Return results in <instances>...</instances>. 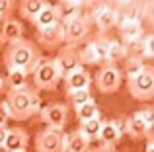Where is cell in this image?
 Instances as JSON below:
<instances>
[{
  "instance_id": "obj_16",
  "label": "cell",
  "mask_w": 154,
  "mask_h": 152,
  "mask_svg": "<svg viewBox=\"0 0 154 152\" xmlns=\"http://www.w3.org/2000/svg\"><path fill=\"white\" fill-rule=\"evenodd\" d=\"M53 6H55V12H57V16H59L60 23L82 16V10H84L76 0H57V4H53Z\"/></svg>"
},
{
  "instance_id": "obj_2",
  "label": "cell",
  "mask_w": 154,
  "mask_h": 152,
  "mask_svg": "<svg viewBox=\"0 0 154 152\" xmlns=\"http://www.w3.org/2000/svg\"><path fill=\"white\" fill-rule=\"evenodd\" d=\"M6 103L8 111H10V119L14 121H27L39 113L41 109V96L35 88H22V90H8L6 92Z\"/></svg>"
},
{
  "instance_id": "obj_9",
  "label": "cell",
  "mask_w": 154,
  "mask_h": 152,
  "mask_svg": "<svg viewBox=\"0 0 154 152\" xmlns=\"http://www.w3.org/2000/svg\"><path fill=\"white\" fill-rule=\"evenodd\" d=\"M39 117L47 125V129L63 131L66 121H68V105L66 103H60V102H53L49 105L39 109Z\"/></svg>"
},
{
  "instance_id": "obj_29",
  "label": "cell",
  "mask_w": 154,
  "mask_h": 152,
  "mask_svg": "<svg viewBox=\"0 0 154 152\" xmlns=\"http://www.w3.org/2000/svg\"><path fill=\"white\" fill-rule=\"evenodd\" d=\"M16 6H18V0H0V20L12 18Z\"/></svg>"
},
{
  "instance_id": "obj_12",
  "label": "cell",
  "mask_w": 154,
  "mask_h": 152,
  "mask_svg": "<svg viewBox=\"0 0 154 152\" xmlns=\"http://www.w3.org/2000/svg\"><path fill=\"white\" fill-rule=\"evenodd\" d=\"M123 137V121L121 119H113V121H102V129H100L98 141L102 146L107 148H115V144Z\"/></svg>"
},
{
  "instance_id": "obj_31",
  "label": "cell",
  "mask_w": 154,
  "mask_h": 152,
  "mask_svg": "<svg viewBox=\"0 0 154 152\" xmlns=\"http://www.w3.org/2000/svg\"><path fill=\"white\" fill-rule=\"evenodd\" d=\"M8 121H10V111H8L6 103L0 102V129L8 127Z\"/></svg>"
},
{
  "instance_id": "obj_14",
  "label": "cell",
  "mask_w": 154,
  "mask_h": 152,
  "mask_svg": "<svg viewBox=\"0 0 154 152\" xmlns=\"http://www.w3.org/2000/svg\"><path fill=\"white\" fill-rule=\"evenodd\" d=\"M22 37H23V23L20 20L14 18L2 20V27H0V43L2 45H10Z\"/></svg>"
},
{
  "instance_id": "obj_30",
  "label": "cell",
  "mask_w": 154,
  "mask_h": 152,
  "mask_svg": "<svg viewBox=\"0 0 154 152\" xmlns=\"http://www.w3.org/2000/svg\"><path fill=\"white\" fill-rule=\"evenodd\" d=\"M139 115L143 117V121L152 129V125H154V109H152V105H144L143 109H139Z\"/></svg>"
},
{
  "instance_id": "obj_18",
  "label": "cell",
  "mask_w": 154,
  "mask_h": 152,
  "mask_svg": "<svg viewBox=\"0 0 154 152\" xmlns=\"http://www.w3.org/2000/svg\"><path fill=\"white\" fill-rule=\"evenodd\" d=\"M31 23L35 26V29H45V27H51V26H55V23H60L59 16H57V12H55V6H53V4H47V6L35 16V20Z\"/></svg>"
},
{
  "instance_id": "obj_23",
  "label": "cell",
  "mask_w": 154,
  "mask_h": 152,
  "mask_svg": "<svg viewBox=\"0 0 154 152\" xmlns=\"http://www.w3.org/2000/svg\"><path fill=\"white\" fill-rule=\"evenodd\" d=\"M144 61L143 59H139V57H135V55H129L127 59H125V65H123V70H121V74L125 76V80H129V78H135L137 74L140 72V70L144 68Z\"/></svg>"
},
{
  "instance_id": "obj_27",
  "label": "cell",
  "mask_w": 154,
  "mask_h": 152,
  "mask_svg": "<svg viewBox=\"0 0 154 152\" xmlns=\"http://www.w3.org/2000/svg\"><path fill=\"white\" fill-rule=\"evenodd\" d=\"M78 59H80V65H102V61H100L98 53L94 51V47H92V43L88 41L86 45L82 47V49H78Z\"/></svg>"
},
{
  "instance_id": "obj_1",
  "label": "cell",
  "mask_w": 154,
  "mask_h": 152,
  "mask_svg": "<svg viewBox=\"0 0 154 152\" xmlns=\"http://www.w3.org/2000/svg\"><path fill=\"white\" fill-rule=\"evenodd\" d=\"M41 57H43L41 49L33 41L22 37L18 41L6 45V49H4V66H6V70H23V72L29 74Z\"/></svg>"
},
{
  "instance_id": "obj_8",
  "label": "cell",
  "mask_w": 154,
  "mask_h": 152,
  "mask_svg": "<svg viewBox=\"0 0 154 152\" xmlns=\"http://www.w3.org/2000/svg\"><path fill=\"white\" fill-rule=\"evenodd\" d=\"M64 131L43 129L35 135V152H64Z\"/></svg>"
},
{
  "instance_id": "obj_34",
  "label": "cell",
  "mask_w": 154,
  "mask_h": 152,
  "mask_svg": "<svg viewBox=\"0 0 154 152\" xmlns=\"http://www.w3.org/2000/svg\"><path fill=\"white\" fill-rule=\"evenodd\" d=\"M76 2H78L82 8H86V6H92L94 2H98V0H76Z\"/></svg>"
},
{
  "instance_id": "obj_17",
  "label": "cell",
  "mask_w": 154,
  "mask_h": 152,
  "mask_svg": "<svg viewBox=\"0 0 154 152\" xmlns=\"http://www.w3.org/2000/svg\"><path fill=\"white\" fill-rule=\"evenodd\" d=\"M49 4V0H20L18 2V12H20V18L23 20H29L33 22L35 16L43 10V8Z\"/></svg>"
},
{
  "instance_id": "obj_38",
  "label": "cell",
  "mask_w": 154,
  "mask_h": 152,
  "mask_svg": "<svg viewBox=\"0 0 154 152\" xmlns=\"http://www.w3.org/2000/svg\"><path fill=\"white\" fill-rule=\"evenodd\" d=\"M0 51H2V43H0Z\"/></svg>"
},
{
  "instance_id": "obj_13",
  "label": "cell",
  "mask_w": 154,
  "mask_h": 152,
  "mask_svg": "<svg viewBox=\"0 0 154 152\" xmlns=\"http://www.w3.org/2000/svg\"><path fill=\"white\" fill-rule=\"evenodd\" d=\"M123 133L129 135L133 141H140V138H148L152 133V129L143 121V117L139 115V111H135L133 115L123 119Z\"/></svg>"
},
{
  "instance_id": "obj_36",
  "label": "cell",
  "mask_w": 154,
  "mask_h": 152,
  "mask_svg": "<svg viewBox=\"0 0 154 152\" xmlns=\"http://www.w3.org/2000/svg\"><path fill=\"white\" fill-rule=\"evenodd\" d=\"M6 133H8V127L0 129V148H2V144H4V138H6Z\"/></svg>"
},
{
  "instance_id": "obj_35",
  "label": "cell",
  "mask_w": 154,
  "mask_h": 152,
  "mask_svg": "<svg viewBox=\"0 0 154 152\" xmlns=\"http://www.w3.org/2000/svg\"><path fill=\"white\" fill-rule=\"evenodd\" d=\"M144 152H154V141H152V137H148V141H146V150Z\"/></svg>"
},
{
  "instance_id": "obj_20",
  "label": "cell",
  "mask_w": 154,
  "mask_h": 152,
  "mask_svg": "<svg viewBox=\"0 0 154 152\" xmlns=\"http://www.w3.org/2000/svg\"><path fill=\"white\" fill-rule=\"evenodd\" d=\"M74 113H76V119H78L80 123L92 121V119H100V107H98V103H96L94 99H90V102L74 107Z\"/></svg>"
},
{
  "instance_id": "obj_10",
  "label": "cell",
  "mask_w": 154,
  "mask_h": 152,
  "mask_svg": "<svg viewBox=\"0 0 154 152\" xmlns=\"http://www.w3.org/2000/svg\"><path fill=\"white\" fill-rule=\"evenodd\" d=\"M35 41L45 51H57L59 47L64 45L63 23H55V26L45 27V29H37L35 31Z\"/></svg>"
},
{
  "instance_id": "obj_32",
  "label": "cell",
  "mask_w": 154,
  "mask_h": 152,
  "mask_svg": "<svg viewBox=\"0 0 154 152\" xmlns=\"http://www.w3.org/2000/svg\"><path fill=\"white\" fill-rule=\"evenodd\" d=\"M105 2H107L109 6H113V8H121V6H125V4H129L131 0H105Z\"/></svg>"
},
{
  "instance_id": "obj_7",
  "label": "cell",
  "mask_w": 154,
  "mask_h": 152,
  "mask_svg": "<svg viewBox=\"0 0 154 152\" xmlns=\"http://www.w3.org/2000/svg\"><path fill=\"white\" fill-rule=\"evenodd\" d=\"M53 62H55L57 70L60 74V80L66 78L68 74H72L74 70L84 68L80 65V59H78V49L76 47H68V45H63L57 49V55L53 59Z\"/></svg>"
},
{
  "instance_id": "obj_37",
  "label": "cell",
  "mask_w": 154,
  "mask_h": 152,
  "mask_svg": "<svg viewBox=\"0 0 154 152\" xmlns=\"http://www.w3.org/2000/svg\"><path fill=\"white\" fill-rule=\"evenodd\" d=\"M4 90H6V82H4V78L0 76V94H2Z\"/></svg>"
},
{
  "instance_id": "obj_19",
  "label": "cell",
  "mask_w": 154,
  "mask_h": 152,
  "mask_svg": "<svg viewBox=\"0 0 154 152\" xmlns=\"http://www.w3.org/2000/svg\"><path fill=\"white\" fill-rule=\"evenodd\" d=\"M88 150H90V142L78 131H70L64 137V152H88Z\"/></svg>"
},
{
  "instance_id": "obj_5",
  "label": "cell",
  "mask_w": 154,
  "mask_h": 152,
  "mask_svg": "<svg viewBox=\"0 0 154 152\" xmlns=\"http://www.w3.org/2000/svg\"><path fill=\"white\" fill-rule=\"evenodd\" d=\"M90 27H92V23H90V20H88L84 14L78 16V18H74V20L64 22L63 23L64 45L76 47V49H78V47L88 39V35H90Z\"/></svg>"
},
{
  "instance_id": "obj_6",
  "label": "cell",
  "mask_w": 154,
  "mask_h": 152,
  "mask_svg": "<svg viewBox=\"0 0 154 152\" xmlns=\"http://www.w3.org/2000/svg\"><path fill=\"white\" fill-rule=\"evenodd\" d=\"M121 82H123V74L117 65H100L94 76V84L102 94H115L121 88Z\"/></svg>"
},
{
  "instance_id": "obj_11",
  "label": "cell",
  "mask_w": 154,
  "mask_h": 152,
  "mask_svg": "<svg viewBox=\"0 0 154 152\" xmlns=\"http://www.w3.org/2000/svg\"><path fill=\"white\" fill-rule=\"evenodd\" d=\"M27 144H29V135H27V131L23 129V127H14V129H8L0 152H26Z\"/></svg>"
},
{
  "instance_id": "obj_28",
  "label": "cell",
  "mask_w": 154,
  "mask_h": 152,
  "mask_svg": "<svg viewBox=\"0 0 154 152\" xmlns=\"http://www.w3.org/2000/svg\"><path fill=\"white\" fill-rule=\"evenodd\" d=\"M66 99L72 107H78V105H82V103L90 102V99H94V98H92V92H90V88H88V90H76V92L66 94Z\"/></svg>"
},
{
  "instance_id": "obj_24",
  "label": "cell",
  "mask_w": 154,
  "mask_h": 152,
  "mask_svg": "<svg viewBox=\"0 0 154 152\" xmlns=\"http://www.w3.org/2000/svg\"><path fill=\"white\" fill-rule=\"evenodd\" d=\"M127 57H129V53H127V49H125L123 43L111 39V43H109V51H107V59H105V65H117L119 61H123V59H127Z\"/></svg>"
},
{
  "instance_id": "obj_22",
  "label": "cell",
  "mask_w": 154,
  "mask_h": 152,
  "mask_svg": "<svg viewBox=\"0 0 154 152\" xmlns=\"http://www.w3.org/2000/svg\"><path fill=\"white\" fill-rule=\"evenodd\" d=\"M27 78H29V74L23 70H8L4 82H6L8 90H22V88H27Z\"/></svg>"
},
{
  "instance_id": "obj_15",
  "label": "cell",
  "mask_w": 154,
  "mask_h": 152,
  "mask_svg": "<svg viewBox=\"0 0 154 152\" xmlns=\"http://www.w3.org/2000/svg\"><path fill=\"white\" fill-rule=\"evenodd\" d=\"M63 82H64L66 94H70V92H76V90H88L92 86V76L86 68H78L72 74H68L66 78H63Z\"/></svg>"
},
{
  "instance_id": "obj_26",
  "label": "cell",
  "mask_w": 154,
  "mask_h": 152,
  "mask_svg": "<svg viewBox=\"0 0 154 152\" xmlns=\"http://www.w3.org/2000/svg\"><path fill=\"white\" fill-rule=\"evenodd\" d=\"M90 43H92V47H94V51L98 53L102 65H105V59H107V51H109V43H111V39H109L105 33H98Z\"/></svg>"
},
{
  "instance_id": "obj_3",
  "label": "cell",
  "mask_w": 154,
  "mask_h": 152,
  "mask_svg": "<svg viewBox=\"0 0 154 152\" xmlns=\"http://www.w3.org/2000/svg\"><path fill=\"white\" fill-rule=\"evenodd\" d=\"M31 82H33L35 90H45V92H53L59 88L60 84V74L59 70H57L55 62H53V59L49 57H41L37 61V65L33 66V70H31Z\"/></svg>"
},
{
  "instance_id": "obj_4",
  "label": "cell",
  "mask_w": 154,
  "mask_h": 152,
  "mask_svg": "<svg viewBox=\"0 0 154 152\" xmlns=\"http://www.w3.org/2000/svg\"><path fill=\"white\" fill-rule=\"evenodd\" d=\"M127 82V92L137 102H150L154 98V70L152 66H144L135 78L125 80Z\"/></svg>"
},
{
  "instance_id": "obj_21",
  "label": "cell",
  "mask_w": 154,
  "mask_h": 152,
  "mask_svg": "<svg viewBox=\"0 0 154 152\" xmlns=\"http://www.w3.org/2000/svg\"><path fill=\"white\" fill-rule=\"evenodd\" d=\"M100 129H102V119H92V121L80 123L76 131H78V133L82 135V137L86 138L88 142H92V141H96V138H98Z\"/></svg>"
},
{
  "instance_id": "obj_33",
  "label": "cell",
  "mask_w": 154,
  "mask_h": 152,
  "mask_svg": "<svg viewBox=\"0 0 154 152\" xmlns=\"http://www.w3.org/2000/svg\"><path fill=\"white\" fill-rule=\"evenodd\" d=\"M88 152H117L115 148H107V146H96V148H90Z\"/></svg>"
},
{
  "instance_id": "obj_25",
  "label": "cell",
  "mask_w": 154,
  "mask_h": 152,
  "mask_svg": "<svg viewBox=\"0 0 154 152\" xmlns=\"http://www.w3.org/2000/svg\"><path fill=\"white\" fill-rule=\"evenodd\" d=\"M135 57L139 59H152L154 57V35L152 33H144L143 39L139 41V47L135 51Z\"/></svg>"
}]
</instances>
